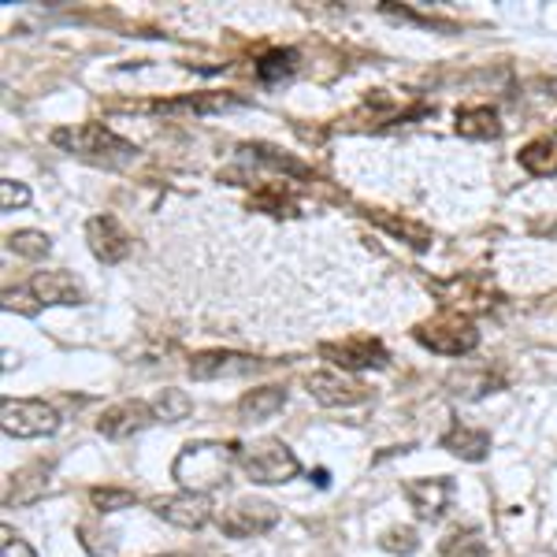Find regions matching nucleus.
<instances>
[{
  "instance_id": "f257e3e1",
  "label": "nucleus",
  "mask_w": 557,
  "mask_h": 557,
  "mask_svg": "<svg viewBox=\"0 0 557 557\" xmlns=\"http://www.w3.org/2000/svg\"><path fill=\"white\" fill-rule=\"evenodd\" d=\"M242 443H190L183 446V454L172 461V475L183 491L194 494H212L223 491L231 483V472L238 469L242 461Z\"/></svg>"
},
{
  "instance_id": "f03ea898",
  "label": "nucleus",
  "mask_w": 557,
  "mask_h": 557,
  "mask_svg": "<svg viewBox=\"0 0 557 557\" xmlns=\"http://www.w3.org/2000/svg\"><path fill=\"white\" fill-rule=\"evenodd\" d=\"M52 146L75 152L83 160H94L97 168H131L138 160V149L127 138H120L104 123H83V127L52 131Z\"/></svg>"
},
{
  "instance_id": "7ed1b4c3",
  "label": "nucleus",
  "mask_w": 557,
  "mask_h": 557,
  "mask_svg": "<svg viewBox=\"0 0 557 557\" xmlns=\"http://www.w3.org/2000/svg\"><path fill=\"white\" fill-rule=\"evenodd\" d=\"M83 301L86 294L71 272H38L4 290V309L23 312V317H34V312L52 309V305H83Z\"/></svg>"
},
{
  "instance_id": "20e7f679",
  "label": "nucleus",
  "mask_w": 557,
  "mask_h": 557,
  "mask_svg": "<svg viewBox=\"0 0 557 557\" xmlns=\"http://www.w3.org/2000/svg\"><path fill=\"white\" fill-rule=\"evenodd\" d=\"M412 338L438 357H469L472 349L480 346V327H475L472 317H465V312L443 309L431 320L417 323Z\"/></svg>"
},
{
  "instance_id": "39448f33",
  "label": "nucleus",
  "mask_w": 557,
  "mask_h": 557,
  "mask_svg": "<svg viewBox=\"0 0 557 557\" xmlns=\"http://www.w3.org/2000/svg\"><path fill=\"white\" fill-rule=\"evenodd\" d=\"M238 469L249 483H260V487H283V483H290L294 475H301V461H298V454H294L286 443H278V438H260V443L242 450Z\"/></svg>"
},
{
  "instance_id": "423d86ee",
  "label": "nucleus",
  "mask_w": 557,
  "mask_h": 557,
  "mask_svg": "<svg viewBox=\"0 0 557 557\" xmlns=\"http://www.w3.org/2000/svg\"><path fill=\"white\" fill-rule=\"evenodd\" d=\"M0 424L12 438H49L60 431V412L41 398H4Z\"/></svg>"
},
{
  "instance_id": "0eeeda50",
  "label": "nucleus",
  "mask_w": 557,
  "mask_h": 557,
  "mask_svg": "<svg viewBox=\"0 0 557 557\" xmlns=\"http://www.w3.org/2000/svg\"><path fill=\"white\" fill-rule=\"evenodd\" d=\"M278 524V506L264 498H238L223 513H215V528L227 539H257L268 535Z\"/></svg>"
},
{
  "instance_id": "6e6552de",
  "label": "nucleus",
  "mask_w": 557,
  "mask_h": 557,
  "mask_svg": "<svg viewBox=\"0 0 557 557\" xmlns=\"http://www.w3.org/2000/svg\"><path fill=\"white\" fill-rule=\"evenodd\" d=\"M320 357L331 361L338 372H375L391 364V349L372 335H349L343 343H323Z\"/></svg>"
},
{
  "instance_id": "1a4fd4ad",
  "label": "nucleus",
  "mask_w": 557,
  "mask_h": 557,
  "mask_svg": "<svg viewBox=\"0 0 557 557\" xmlns=\"http://www.w3.org/2000/svg\"><path fill=\"white\" fill-rule=\"evenodd\" d=\"M149 509L157 513L164 524L183 528V532H201L209 520H215L212 513V498L209 494H194V491H178V494H157L149 502Z\"/></svg>"
},
{
  "instance_id": "9d476101",
  "label": "nucleus",
  "mask_w": 557,
  "mask_h": 557,
  "mask_svg": "<svg viewBox=\"0 0 557 557\" xmlns=\"http://www.w3.org/2000/svg\"><path fill=\"white\" fill-rule=\"evenodd\" d=\"M406 498L424 524H438L450 513L457 498V480L454 475H428V480H406Z\"/></svg>"
},
{
  "instance_id": "9b49d317",
  "label": "nucleus",
  "mask_w": 557,
  "mask_h": 557,
  "mask_svg": "<svg viewBox=\"0 0 557 557\" xmlns=\"http://www.w3.org/2000/svg\"><path fill=\"white\" fill-rule=\"evenodd\" d=\"M190 380H235V375L264 372L268 361L253 354H238V349H205V354L190 357Z\"/></svg>"
},
{
  "instance_id": "f8f14e48",
  "label": "nucleus",
  "mask_w": 557,
  "mask_h": 557,
  "mask_svg": "<svg viewBox=\"0 0 557 557\" xmlns=\"http://www.w3.org/2000/svg\"><path fill=\"white\" fill-rule=\"evenodd\" d=\"M309 394L320 401V406H331V409H346V406H357V401L368 398V386L357 383L349 372H338V368H323V372H312L309 380Z\"/></svg>"
},
{
  "instance_id": "ddd939ff",
  "label": "nucleus",
  "mask_w": 557,
  "mask_h": 557,
  "mask_svg": "<svg viewBox=\"0 0 557 557\" xmlns=\"http://www.w3.org/2000/svg\"><path fill=\"white\" fill-rule=\"evenodd\" d=\"M152 420H157V409H152V401H115L112 409H104L101 417H97V431H101L104 438H112V443H123V438H134L138 431H146Z\"/></svg>"
},
{
  "instance_id": "4468645a",
  "label": "nucleus",
  "mask_w": 557,
  "mask_h": 557,
  "mask_svg": "<svg viewBox=\"0 0 557 557\" xmlns=\"http://www.w3.org/2000/svg\"><path fill=\"white\" fill-rule=\"evenodd\" d=\"M86 246L101 264H120L131 253L127 231H123V223L115 215H94V220H86Z\"/></svg>"
},
{
  "instance_id": "2eb2a0df",
  "label": "nucleus",
  "mask_w": 557,
  "mask_h": 557,
  "mask_svg": "<svg viewBox=\"0 0 557 557\" xmlns=\"http://www.w3.org/2000/svg\"><path fill=\"white\" fill-rule=\"evenodd\" d=\"M454 131L472 141H498L502 138V115L491 104H461L454 112Z\"/></svg>"
},
{
  "instance_id": "dca6fc26",
  "label": "nucleus",
  "mask_w": 557,
  "mask_h": 557,
  "mask_svg": "<svg viewBox=\"0 0 557 557\" xmlns=\"http://www.w3.org/2000/svg\"><path fill=\"white\" fill-rule=\"evenodd\" d=\"M231 108H246V97L231 94V89H215V94H194V97H175V101H157V104H152V112L212 115V112H231Z\"/></svg>"
},
{
  "instance_id": "f3484780",
  "label": "nucleus",
  "mask_w": 557,
  "mask_h": 557,
  "mask_svg": "<svg viewBox=\"0 0 557 557\" xmlns=\"http://www.w3.org/2000/svg\"><path fill=\"white\" fill-rule=\"evenodd\" d=\"M443 450L461 457V461H483L491 454V435L483 428L469 424V420H454L443 435Z\"/></svg>"
},
{
  "instance_id": "a211bd4d",
  "label": "nucleus",
  "mask_w": 557,
  "mask_h": 557,
  "mask_svg": "<svg viewBox=\"0 0 557 557\" xmlns=\"http://www.w3.org/2000/svg\"><path fill=\"white\" fill-rule=\"evenodd\" d=\"M49 480H52V461H38V465H26L8 480V491H4V502L8 506H30V502L45 498L49 491Z\"/></svg>"
},
{
  "instance_id": "6ab92c4d",
  "label": "nucleus",
  "mask_w": 557,
  "mask_h": 557,
  "mask_svg": "<svg viewBox=\"0 0 557 557\" xmlns=\"http://www.w3.org/2000/svg\"><path fill=\"white\" fill-rule=\"evenodd\" d=\"M286 406V386H253V391H246L238 398V417L242 424H260V420H272L278 409Z\"/></svg>"
},
{
  "instance_id": "aec40b11",
  "label": "nucleus",
  "mask_w": 557,
  "mask_h": 557,
  "mask_svg": "<svg viewBox=\"0 0 557 557\" xmlns=\"http://www.w3.org/2000/svg\"><path fill=\"white\" fill-rule=\"evenodd\" d=\"M368 220L375 223L380 231H386V235H394L398 242H406V246H412V249H424L431 246V231L424 227L420 220H406V215H386V212H380V209H368L364 212Z\"/></svg>"
},
{
  "instance_id": "412c9836",
  "label": "nucleus",
  "mask_w": 557,
  "mask_h": 557,
  "mask_svg": "<svg viewBox=\"0 0 557 557\" xmlns=\"http://www.w3.org/2000/svg\"><path fill=\"white\" fill-rule=\"evenodd\" d=\"M517 160H520V168H524L528 175H535V178L557 175V131L543 134V138H535V141H528V146L517 152Z\"/></svg>"
},
{
  "instance_id": "4be33fe9",
  "label": "nucleus",
  "mask_w": 557,
  "mask_h": 557,
  "mask_svg": "<svg viewBox=\"0 0 557 557\" xmlns=\"http://www.w3.org/2000/svg\"><path fill=\"white\" fill-rule=\"evenodd\" d=\"M301 71V57L298 49H268L264 57L257 60V78L264 86H283L290 83Z\"/></svg>"
},
{
  "instance_id": "5701e85b",
  "label": "nucleus",
  "mask_w": 557,
  "mask_h": 557,
  "mask_svg": "<svg viewBox=\"0 0 557 557\" xmlns=\"http://www.w3.org/2000/svg\"><path fill=\"white\" fill-rule=\"evenodd\" d=\"M249 209L268 215H298V197H294V190H286L278 178H272V183H264L260 190L249 194Z\"/></svg>"
},
{
  "instance_id": "b1692460",
  "label": "nucleus",
  "mask_w": 557,
  "mask_h": 557,
  "mask_svg": "<svg viewBox=\"0 0 557 557\" xmlns=\"http://www.w3.org/2000/svg\"><path fill=\"white\" fill-rule=\"evenodd\" d=\"M506 386V375H491V372H475V368H461V372L450 380V391L457 394V398H483V394H494Z\"/></svg>"
},
{
  "instance_id": "393cba45",
  "label": "nucleus",
  "mask_w": 557,
  "mask_h": 557,
  "mask_svg": "<svg viewBox=\"0 0 557 557\" xmlns=\"http://www.w3.org/2000/svg\"><path fill=\"white\" fill-rule=\"evenodd\" d=\"M438 554L443 557H487V539H483L480 528H454L450 535L438 543Z\"/></svg>"
},
{
  "instance_id": "a878e982",
  "label": "nucleus",
  "mask_w": 557,
  "mask_h": 557,
  "mask_svg": "<svg viewBox=\"0 0 557 557\" xmlns=\"http://www.w3.org/2000/svg\"><path fill=\"white\" fill-rule=\"evenodd\" d=\"M8 249L23 260H45L52 253V242L45 231H15V235L8 238Z\"/></svg>"
},
{
  "instance_id": "bb28decb",
  "label": "nucleus",
  "mask_w": 557,
  "mask_h": 557,
  "mask_svg": "<svg viewBox=\"0 0 557 557\" xmlns=\"http://www.w3.org/2000/svg\"><path fill=\"white\" fill-rule=\"evenodd\" d=\"M152 409H157V420L178 424V420H186L194 412V401L186 398L183 391H160L157 398H152Z\"/></svg>"
},
{
  "instance_id": "cd10ccee",
  "label": "nucleus",
  "mask_w": 557,
  "mask_h": 557,
  "mask_svg": "<svg viewBox=\"0 0 557 557\" xmlns=\"http://www.w3.org/2000/svg\"><path fill=\"white\" fill-rule=\"evenodd\" d=\"M138 502V494L127 487H94L89 491V506L97 513H115V509H131Z\"/></svg>"
},
{
  "instance_id": "c85d7f7f",
  "label": "nucleus",
  "mask_w": 557,
  "mask_h": 557,
  "mask_svg": "<svg viewBox=\"0 0 557 557\" xmlns=\"http://www.w3.org/2000/svg\"><path fill=\"white\" fill-rule=\"evenodd\" d=\"M383 550H391V554H398V557L417 554V550H420V535H417V528H409V524L391 528V532L383 535Z\"/></svg>"
},
{
  "instance_id": "c756f323",
  "label": "nucleus",
  "mask_w": 557,
  "mask_h": 557,
  "mask_svg": "<svg viewBox=\"0 0 557 557\" xmlns=\"http://www.w3.org/2000/svg\"><path fill=\"white\" fill-rule=\"evenodd\" d=\"M0 546H4V557H38V550H34V546L8 524L0 528Z\"/></svg>"
},
{
  "instance_id": "7c9ffc66",
  "label": "nucleus",
  "mask_w": 557,
  "mask_h": 557,
  "mask_svg": "<svg viewBox=\"0 0 557 557\" xmlns=\"http://www.w3.org/2000/svg\"><path fill=\"white\" fill-rule=\"evenodd\" d=\"M0 197H4V212L20 209V205L30 201V190H26L23 183H15V178H4V186H0Z\"/></svg>"
},
{
  "instance_id": "2f4dec72",
  "label": "nucleus",
  "mask_w": 557,
  "mask_h": 557,
  "mask_svg": "<svg viewBox=\"0 0 557 557\" xmlns=\"http://www.w3.org/2000/svg\"><path fill=\"white\" fill-rule=\"evenodd\" d=\"M160 557H190V554H160Z\"/></svg>"
}]
</instances>
